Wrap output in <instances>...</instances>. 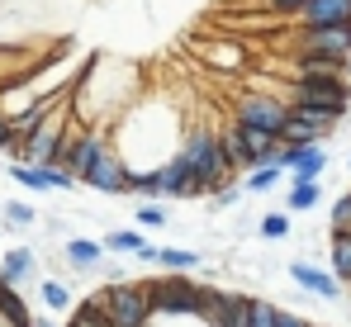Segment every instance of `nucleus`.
<instances>
[{
    "label": "nucleus",
    "mask_w": 351,
    "mask_h": 327,
    "mask_svg": "<svg viewBox=\"0 0 351 327\" xmlns=\"http://www.w3.org/2000/svg\"><path fill=\"white\" fill-rule=\"evenodd\" d=\"M180 157L190 162V171H195L199 195L223 190V185H228V175L237 171V166L228 162V152H223V138H219V133H209V128H195V133L180 143Z\"/></svg>",
    "instance_id": "f257e3e1"
},
{
    "label": "nucleus",
    "mask_w": 351,
    "mask_h": 327,
    "mask_svg": "<svg viewBox=\"0 0 351 327\" xmlns=\"http://www.w3.org/2000/svg\"><path fill=\"white\" fill-rule=\"evenodd\" d=\"M95 294H100V304H105V313H110V323H114V327H152V323H157V308H152V289H147V280H119V284L95 289Z\"/></svg>",
    "instance_id": "f03ea898"
},
{
    "label": "nucleus",
    "mask_w": 351,
    "mask_h": 327,
    "mask_svg": "<svg viewBox=\"0 0 351 327\" xmlns=\"http://www.w3.org/2000/svg\"><path fill=\"white\" fill-rule=\"evenodd\" d=\"M223 138V152H228V162L242 171H256V166H266V162H280V138L276 133H261V128H247V123H237L233 119V128H223L219 133Z\"/></svg>",
    "instance_id": "7ed1b4c3"
},
{
    "label": "nucleus",
    "mask_w": 351,
    "mask_h": 327,
    "mask_svg": "<svg viewBox=\"0 0 351 327\" xmlns=\"http://www.w3.org/2000/svg\"><path fill=\"white\" fill-rule=\"evenodd\" d=\"M351 105V90L342 76H308V81H294L290 90V109H308V114H323V119H342Z\"/></svg>",
    "instance_id": "20e7f679"
},
{
    "label": "nucleus",
    "mask_w": 351,
    "mask_h": 327,
    "mask_svg": "<svg viewBox=\"0 0 351 327\" xmlns=\"http://www.w3.org/2000/svg\"><path fill=\"white\" fill-rule=\"evenodd\" d=\"M147 289H152V308H157V318H199V294H204V284H195L190 275H157V280H147Z\"/></svg>",
    "instance_id": "39448f33"
},
{
    "label": "nucleus",
    "mask_w": 351,
    "mask_h": 327,
    "mask_svg": "<svg viewBox=\"0 0 351 327\" xmlns=\"http://www.w3.org/2000/svg\"><path fill=\"white\" fill-rule=\"evenodd\" d=\"M199 318L209 327H252V294L204 284V294H199Z\"/></svg>",
    "instance_id": "423d86ee"
},
{
    "label": "nucleus",
    "mask_w": 351,
    "mask_h": 327,
    "mask_svg": "<svg viewBox=\"0 0 351 327\" xmlns=\"http://www.w3.org/2000/svg\"><path fill=\"white\" fill-rule=\"evenodd\" d=\"M285 119H290V100H280V95L252 90V95L237 100V123H247V128H261V133H276L280 138Z\"/></svg>",
    "instance_id": "0eeeda50"
},
{
    "label": "nucleus",
    "mask_w": 351,
    "mask_h": 327,
    "mask_svg": "<svg viewBox=\"0 0 351 327\" xmlns=\"http://www.w3.org/2000/svg\"><path fill=\"white\" fill-rule=\"evenodd\" d=\"M81 185H90V190H100V195H123V190L133 185V166L123 162L119 147H105V152L95 157V166L86 171Z\"/></svg>",
    "instance_id": "6e6552de"
},
{
    "label": "nucleus",
    "mask_w": 351,
    "mask_h": 327,
    "mask_svg": "<svg viewBox=\"0 0 351 327\" xmlns=\"http://www.w3.org/2000/svg\"><path fill=\"white\" fill-rule=\"evenodd\" d=\"M299 57H328V62L351 66V29H304Z\"/></svg>",
    "instance_id": "1a4fd4ad"
},
{
    "label": "nucleus",
    "mask_w": 351,
    "mask_h": 327,
    "mask_svg": "<svg viewBox=\"0 0 351 327\" xmlns=\"http://www.w3.org/2000/svg\"><path fill=\"white\" fill-rule=\"evenodd\" d=\"M10 180H19L24 190L34 195H48V190H71L76 175L66 166H29V162H10Z\"/></svg>",
    "instance_id": "9d476101"
},
{
    "label": "nucleus",
    "mask_w": 351,
    "mask_h": 327,
    "mask_svg": "<svg viewBox=\"0 0 351 327\" xmlns=\"http://www.w3.org/2000/svg\"><path fill=\"white\" fill-rule=\"evenodd\" d=\"M280 166L294 171L290 180H318L328 171V152H323V143H285L280 147Z\"/></svg>",
    "instance_id": "9b49d317"
},
{
    "label": "nucleus",
    "mask_w": 351,
    "mask_h": 327,
    "mask_svg": "<svg viewBox=\"0 0 351 327\" xmlns=\"http://www.w3.org/2000/svg\"><path fill=\"white\" fill-rule=\"evenodd\" d=\"M290 280L304 289V294H313V299H323V304H337L342 299V280L332 271H318V266H308V261H290Z\"/></svg>",
    "instance_id": "f8f14e48"
},
{
    "label": "nucleus",
    "mask_w": 351,
    "mask_h": 327,
    "mask_svg": "<svg viewBox=\"0 0 351 327\" xmlns=\"http://www.w3.org/2000/svg\"><path fill=\"white\" fill-rule=\"evenodd\" d=\"M337 119H323V114H308V109H290L285 128H280V143H323L332 133Z\"/></svg>",
    "instance_id": "ddd939ff"
},
{
    "label": "nucleus",
    "mask_w": 351,
    "mask_h": 327,
    "mask_svg": "<svg viewBox=\"0 0 351 327\" xmlns=\"http://www.w3.org/2000/svg\"><path fill=\"white\" fill-rule=\"evenodd\" d=\"M299 19L304 29H351V0H308Z\"/></svg>",
    "instance_id": "4468645a"
},
{
    "label": "nucleus",
    "mask_w": 351,
    "mask_h": 327,
    "mask_svg": "<svg viewBox=\"0 0 351 327\" xmlns=\"http://www.w3.org/2000/svg\"><path fill=\"white\" fill-rule=\"evenodd\" d=\"M138 261L185 275V271H199V261H204V256H199V252H190V247H143V252H138Z\"/></svg>",
    "instance_id": "2eb2a0df"
},
{
    "label": "nucleus",
    "mask_w": 351,
    "mask_h": 327,
    "mask_svg": "<svg viewBox=\"0 0 351 327\" xmlns=\"http://www.w3.org/2000/svg\"><path fill=\"white\" fill-rule=\"evenodd\" d=\"M62 256L71 271H100L105 261V242H90V237H66L62 242Z\"/></svg>",
    "instance_id": "dca6fc26"
},
{
    "label": "nucleus",
    "mask_w": 351,
    "mask_h": 327,
    "mask_svg": "<svg viewBox=\"0 0 351 327\" xmlns=\"http://www.w3.org/2000/svg\"><path fill=\"white\" fill-rule=\"evenodd\" d=\"M34 271H38V256H34V247H10L5 256H0V280L5 284H24V280H34Z\"/></svg>",
    "instance_id": "f3484780"
},
{
    "label": "nucleus",
    "mask_w": 351,
    "mask_h": 327,
    "mask_svg": "<svg viewBox=\"0 0 351 327\" xmlns=\"http://www.w3.org/2000/svg\"><path fill=\"white\" fill-rule=\"evenodd\" d=\"M285 175H290V171H285L280 162H266V166H256V171H247L242 190H247V195H266V190H276Z\"/></svg>",
    "instance_id": "a211bd4d"
},
{
    "label": "nucleus",
    "mask_w": 351,
    "mask_h": 327,
    "mask_svg": "<svg viewBox=\"0 0 351 327\" xmlns=\"http://www.w3.org/2000/svg\"><path fill=\"white\" fill-rule=\"evenodd\" d=\"M318 199H323V185H318V180H290L285 209H290V214H308V209H313Z\"/></svg>",
    "instance_id": "6ab92c4d"
},
{
    "label": "nucleus",
    "mask_w": 351,
    "mask_h": 327,
    "mask_svg": "<svg viewBox=\"0 0 351 327\" xmlns=\"http://www.w3.org/2000/svg\"><path fill=\"white\" fill-rule=\"evenodd\" d=\"M328 271L351 284V232H332V247H328Z\"/></svg>",
    "instance_id": "aec40b11"
},
{
    "label": "nucleus",
    "mask_w": 351,
    "mask_h": 327,
    "mask_svg": "<svg viewBox=\"0 0 351 327\" xmlns=\"http://www.w3.org/2000/svg\"><path fill=\"white\" fill-rule=\"evenodd\" d=\"M71 327H114L110 313H105V304H100V294H90V299H81L71 308Z\"/></svg>",
    "instance_id": "412c9836"
},
{
    "label": "nucleus",
    "mask_w": 351,
    "mask_h": 327,
    "mask_svg": "<svg viewBox=\"0 0 351 327\" xmlns=\"http://www.w3.org/2000/svg\"><path fill=\"white\" fill-rule=\"evenodd\" d=\"M143 247H152L147 237H143V228H114V232H105V252H143Z\"/></svg>",
    "instance_id": "4be33fe9"
},
{
    "label": "nucleus",
    "mask_w": 351,
    "mask_h": 327,
    "mask_svg": "<svg viewBox=\"0 0 351 327\" xmlns=\"http://www.w3.org/2000/svg\"><path fill=\"white\" fill-rule=\"evenodd\" d=\"M38 294H43V304H48L53 313L76 308V304H71V284H66V280H43V284H38Z\"/></svg>",
    "instance_id": "5701e85b"
},
{
    "label": "nucleus",
    "mask_w": 351,
    "mask_h": 327,
    "mask_svg": "<svg viewBox=\"0 0 351 327\" xmlns=\"http://www.w3.org/2000/svg\"><path fill=\"white\" fill-rule=\"evenodd\" d=\"M256 232H261L266 242H280V237H290V209H271V214H261Z\"/></svg>",
    "instance_id": "b1692460"
},
{
    "label": "nucleus",
    "mask_w": 351,
    "mask_h": 327,
    "mask_svg": "<svg viewBox=\"0 0 351 327\" xmlns=\"http://www.w3.org/2000/svg\"><path fill=\"white\" fill-rule=\"evenodd\" d=\"M0 214H5V228H14V232H24V228H34V204H24V199H5V209H0Z\"/></svg>",
    "instance_id": "393cba45"
},
{
    "label": "nucleus",
    "mask_w": 351,
    "mask_h": 327,
    "mask_svg": "<svg viewBox=\"0 0 351 327\" xmlns=\"http://www.w3.org/2000/svg\"><path fill=\"white\" fill-rule=\"evenodd\" d=\"M133 218H138V228H143V232H157V228H167V223H171V214H167V204H162V199H147Z\"/></svg>",
    "instance_id": "a878e982"
},
{
    "label": "nucleus",
    "mask_w": 351,
    "mask_h": 327,
    "mask_svg": "<svg viewBox=\"0 0 351 327\" xmlns=\"http://www.w3.org/2000/svg\"><path fill=\"white\" fill-rule=\"evenodd\" d=\"M204 57H209L219 71H242V62H247L237 43H223V48H204Z\"/></svg>",
    "instance_id": "bb28decb"
},
{
    "label": "nucleus",
    "mask_w": 351,
    "mask_h": 327,
    "mask_svg": "<svg viewBox=\"0 0 351 327\" xmlns=\"http://www.w3.org/2000/svg\"><path fill=\"white\" fill-rule=\"evenodd\" d=\"M280 323V308L271 299H252V327H276Z\"/></svg>",
    "instance_id": "cd10ccee"
},
{
    "label": "nucleus",
    "mask_w": 351,
    "mask_h": 327,
    "mask_svg": "<svg viewBox=\"0 0 351 327\" xmlns=\"http://www.w3.org/2000/svg\"><path fill=\"white\" fill-rule=\"evenodd\" d=\"M332 232H351V190L332 204Z\"/></svg>",
    "instance_id": "c85d7f7f"
},
{
    "label": "nucleus",
    "mask_w": 351,
    "mask_h": 327,
    "mask_svg": "<svg viewBox=\"0 0 351 327\" xmlns=\"http://www.w3.org/2000/svg\"><path fill=\"white\" fill-rule=\"evenodd\" d=\"M242 195H247V190H237V185L214 190V209H237V204H242Z\"/></svg>",
    "instance_id": "c756f323"
},
{
    "label": "nucleus",
    "mask_w": 351,
    "mask_h": 327,
    "mask_svg": "<svg viewBox=\"0 0 351 327\" xmlns=\"http://www.w3.org/2000/svg\"><path fill=\"white\" fill-rule=\"evenodd\" d=\"M14 147H19V138H14V123L0 114V152H14Z\"/></svg>",
    "instance_id": "7c9ffc66"
},
{
    "label": "nucleus",
    "mask_w": 351,
    "mask_h": 327,
    "mask_svg": "<svg viewBox=\"0 0 351 327\" xmlns=\"http://www.w3.org/2000/svg\"><path fill=\"white\" fill-rule=\"evenodd\" d=\"M308 0H271V10H280V14H299Z\"/></svg>",
    "instance_id": "2f4dec72"
},
{
    "label": "nucleus",
    "mask_w": 351,
    "mask_h": 327,
    "mask_svg": "<svg viewBox=\"0 0 351 327\" xmlns=\"http://www.w3.org/2000/svg\"><path fill=\"white\" fill-rule=\"evenodd\" d=\"M162 327H209V323H204V318H195V313H190V318H162Z\"/></svg>",
    "instance_id": "473e14b6"
},
{
    "label": "nucleus",
    "mask_w": 351,
    "mask_h": 327,
    "mask_svg": "<svg viewBox=\"0 0 351 327\" xmlns=\"http://www.w3.org/2000/svg\"><path fill=\"white\" fill-rule=\"evenodd\" d=\"M276 327H313V323H304L299 313H290V308H280V323H276Z\"/></svg>",
    "instance_id": "72a5a7b5"
},
{
    "label": "nucleus",
    "mask_w": 351,
    "mask_h": 327,
    "mask_svg": "<svg viewBox=\"0 0 351 327\" xmlns=\"http://www.w3.org/2000/svg\"><path fill=\"white\" fill-rule=\"evenodd\" d=\"M34 327H58V323L53 318H34Z\"/></svg>",
    "instance_id": "f704fd0d"
}]
</instances>
